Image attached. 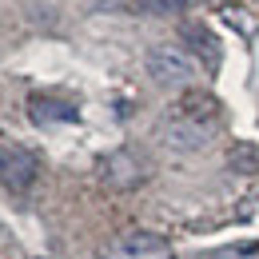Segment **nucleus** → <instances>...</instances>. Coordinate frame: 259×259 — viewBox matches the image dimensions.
<instances>
[{
    "mask_svg": "<svg viewBox=\"0 0 259 259\" xmlns=\"http://www.w3.org/2000/svg\"><path fill=\"white\" fill-rule=\"evenodd\" d=\"M215 128V100L211 96H188L184 104H176L160 124V136L167 148L180 152H195L207 144V136Z\"/></svg>",
    "mask_w": 259,
    "mask_h": 259,
    "instance_id": "1",
    "label": "nucleus"
},
{
    "mask_svg": "<svg viewBox=\"0 0 259 259\" xmlns=\"http://www.w3.org/2000/svg\"><path fill=\"white\" fill-rule=\"evenodd\" d=\"M171 255H176L171 239H163L160 231H144V227H128L100 247V259H171Z\"/></svg>",
    "mask_w": 259,
    "mask_h": 259,
    "instance_id": "2",
    "label": "nucleus"
},
{
    "mask_svg": "<svg viewBox=\"0 0 259 259\" xmlns=\"http://www.w3.org/2000/svg\"><path fill=\"white\" fill-rule=\"evenodd\" d=\"M148 72H152V80L163 84V88H184V84L195 80L199 64H195V56L188 48H180V44H160V48L148 52Z\"/></svg>",
    "mask_w": 259,
    "mask_h": 259,
    "instance_id": "3",
    "label": "nucleus"
},
{
    "mask_svg": "<svg viewBox=\"0 0 259 259\" xmlns=\"http://www.w3.org/2000/svg\"><path fill=\"white\" fill-rule=\"evenodd\" d=\"M0 184L8 192H28L36 184V156L24 148H0Z\"/></svg>",
    "mask_w": 259,
    "mask_h": 259,
    "instance_id": "4",
    "label": "nucleus"
},
{
    "mask_svg": "<svg viewBox=\"0 0 259 259\" xmlns=\"http://www.w3.org/2000/svg\"><path fill=\"white\" fill-rule=\"evenodd\" d=\"M211 259H259V243H227L211 251Z\"/></svg>",
    "mask_w": 259,
    "mask_h": 259,
    "instance_id": "5",
    "label": "nucleus"
},
{
    "mask_svg": "<svg viewBox=\"0 0 259 259\" xmlns=\"http://www.w3.org/2000/svg\"><path fill=\"white\" fill-rule=\"evenodd\" d=\"M192 0H148V8L152 12H180V8H188Z\"/></svg>",
    "mask_w": 259,
    "mask_h": 259,
    "instance_id": "6",
    "label": "nucleus"
}]
</instances>
